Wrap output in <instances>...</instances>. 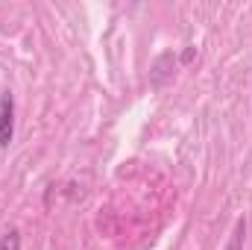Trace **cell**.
<instances>
[{
    "label": "cell",
    "mask_w": 252,
    "mask_h": 250,
    "mask_svg": "<svg viewBox=\"0 0 252 250\" xmlns=\"http://www.w3.org/2000/svg\"><path fill=\"white\" fill-rule=\"evenodd\" d=\"M15 135V100L12 94H0V147H9Z\"/></svg>",
    "instance_id": "obj_1"
},
{
    "label": "cell",
    "mask_w": 252,
    "mask_h": 250,
    "mask_svg": "<svg viewBox=\"0 0 252 250\" xmlns=\"http://www.w3.org/2000/svg\"><path fill=\"white\" fill-rule=\"evenodd\" d=\"M244 236H247V221H238L235 230H232V239H229L226 250H244Z\"/></svg>",
    "instance_id": "obj_2"
},
{
    "label": "cell",
    "mask_w": 252,
    "mask_h": 250,
    "mask_svg": "<svg viewBox=\"0 0 252 250\" xmlns=\"http://www.w3.org/2000/svg\"><path fill=\"white\" fill-rule=\"evenodd\" d=\"M0 250H21V233H18V230H9V233L0 239Z\"/></svg>",
    "instance_id": "obj_3"
}]
</instances>
